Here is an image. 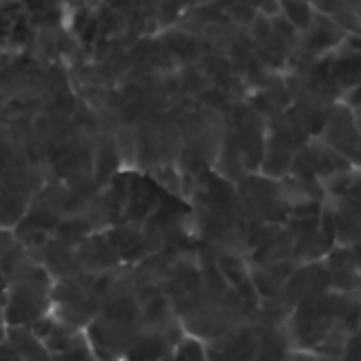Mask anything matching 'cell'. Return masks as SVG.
<instances>
[{
	"instance_id": "9a60e30c",
	"label": "cell",
	"mask_w": 361,
	"mask_h": 361,
	"mask_svg": "<svg viewBox=\"0 0 361 361\" xmlns=\"http://www.w3.org/2000/svg\"><path fill=\"white\" fill-rule=\"evenodd\" d=\"M89 233H93V231L85 224V220L78 218L76 214H72V216L59 218V222L53 231V237L70 247H76Z\"/></svg>"
},
{
	"instance_id": "ffe728a7",
	"label": "cell",
	"mask_w": 361,
	"mask_h": 361,
	"mask_svg": "<svg viewBox=\"0 0 361 361\" xmlns=\"http://www.w3.org/2000/svg\"><path fill=\"white\" fill-rule=\"evenodd\" d=\"M0 283H4V277H2V271H0Z\"/></svg>"
},
{
	"instance_id": "7a4b0ae2",
	"label": "cell",
	"mask_w": 361,
	"mask_h": 361,
	"mask_svg": "<svg viewBox=\"0 0 361 361\" xmlns=\"http://www.w3.org/2000/svg\"><path fill=\"white\" fill-rule=\"evenodd\" d=\"M328 290H330V281H328L324 260L298 262L294 271L290 273L279 298L294 311L296 307L324 296Z\"/></svg>"
},
{
	"instance_id": "277c9868",
	"label": "cell",
	"mask_w": 361,
	"mask_h": 361,
	"mask_svg": "<svg viewBox=\"0 0 361 361\" xmlns=\"http://www.w3.org/2000/svg\"><path fill=\"white\" fill-rule=\"evenodd\" d=\"M330 290L336 292H360V260L357 245L332 247L324 258Z\"/></svg>"
},
{
	"instance_id": "30bf717a",
	"label": "cell",
	"mask_w": 361,
	"mask_h": 361,
	"mask_svg": "<svg viewBox=\"0 0 361 361\" xmlns=\"http://www.w3.org/2000/svg\"><path fill=\"white\" fill-rule=\"evenodd\" d=\"M38 264H42V269L51 275V279H63V277H74V275L82 273L76 264L74 247L61 243L53 235L47 239Z\"/></svg>"
},
{
	"instance_id": "9c48e42d",
	"label": "cell",
	"mask_w": 361,
	"mask_h": 361,
	"mask_svg": "<svg viewBox=\"0 0 361 361\" xmlns=\"http://www.w3.org/2000/svg\"><path fill=\"white\" fill-rule=\"evenodd\" d=\"M334 218V233L341 245L360 243V199L357 192L336 197V203L330 205Z\"/></svg>"
},
{
	"instance_id": "3957f363",
	"label": "cell",
	"mask_w": 361,
	"mask_h": 361,
	"mask_svg": "<svg viewBox=\"0 0 361 361\" xmlns=\"http://www.w3.org/2000/svg\"><path fill=\"white\" fill-rule=\"evenodd\" d=\"M159 195H161V186L154 182V178L148 171H144V173L129 171L123 222L142 226L144 220L154 212V207L159 203Z\"/></svg>"
},
{
	"instance_id": "2e32d148",
	"label": "cell",
	"mask_w": 361,
	"mask_h": 361,
	"mask_svg": "<svg viewBox=\"0 0 361 361\" xmlns=\"http://www.w3.org/2000/svg\"><path fill=\"white\" fill-rule=\"evenodd\" d=\"M279 13L298 30L305 32L313 19V4L309 0H279Z\"/></svg>"
},
{
	"instance_id": "8992f818",
	"label": "cell",
	"mask_w": 361,
	"mask_h": 361,
	"mask_svg": "<svg viewBox=\"0 0 361 361\" xmlns=\"http://www.w3.org/2000/svg\"><path fill=\"white\" fill-rule=\"evenodd\" d=\"M347 34H349V32L343 30L332 17H328V15L315 11V13H313V19H311V23H309V27H307L305 32H300L298 44H300L302 49H307L309 53H313V55L319 57V55H326V53L334 51V49L345 40Z\"/></svg>"
},
{
	"instance_id": "ba28073f",
	"label": "cell",
	"mask_w": 361,
	"mask_h": 361,
	"mask_svg": "<svg viewBox=\"0 0 361 361\" xmlns=\"http://www.w3.org/2000/svg\"><path fill=\"white\" fill-rule=\"evenodd\" d=\"M296 264L298 262H294V260H273V262H264V264H252L250 279H252L260 300L277 298Z\"/></svg>"
},
{
	"instance_id": "603a6c76",
	"label": "cell",
	"mask_w": 361,
	"mask_h": 361,
	"mask_svg": "<svg viewBox=\"0 0 361 361\" xmlns=\"http://www.w3.org/2000/svg\"><path fill=\"white\" fill-rule=\"evenodd\" d=\"M0 2H2V0H0Z\"/></svg>"
},
{
	"instance_id": "6da1fadb",
	"label": "cell",
	"mask_w": 361,
	"mask_h": 361,
	"mask_svg": "<svg viewBox=\"0 0 361 361\" xmlns=\"http://www.w3.org/2000/svg\"><path fill=\"white\" fill-rule=\"evenodd\" d=\"M317 137L330 148H334L336 152L345 154L353 165H357V157H360L357 112L351 110L345 102L338 99L330 106Z\"/></svg>"
},
{
	"instance_id": "5bb4252c",
	"label": "cell",
	"mask_w": 361,
	"mask_h": 361,
	"mask_svg": "<svg viewBox=\"0 0 361 361\" xmlns=\"http://www.w3.org/2000/svg\"><path fill=\"white\" fill-rule=\"evenodd\" d=\"M4 341L13 345V349L17 351L19 360H42V357H49L42 341L36 338L27 326H6Z\"/></svg>"
},
{
	"instance_id": "ac0fdd59",
	"label": "cell",
	"mask_w": 361,
	"mask_h": 361,
	"mask_svg": "<svg viewBox=\"0 0 361 361\" xmlns=\"http://www.w3.org/2000/svg\"><path fill=\"white\" fill-rule=\"evenodd\" d=\"M6 298H8L6 286H4V283H0V311H2V309H4V305H6Z\"/></svg>"
},
{
	"instance_id": "7402d4cb",
	"label": "cell",
	"mask_w": 361,
	"mask_h": 361,
	"mask_svg": "<svg viewBox=\"0 0 361 361\" xmlns=\"http://www.w3.org/2000/svg\"><path fill=\"white\" fill-rule=\"evenodd\" d=\"M309 2H311V0H309Z\"/></svg>"
},
{
	"instance_id": "e0dca14e",
	"label": "cell",
	"mask_w": 361,
	"mask_h": 361,
	"mask_svg": "<svg viewBox=\"0 0 361 361\" xmlns=\"http://www.w3.org/2000/svg\"><path fill=\"white\" fill-rule=\"evenodd\" d=\"M171 357H176V360H205L207 353H205V345L201 338H197L192 334H184L178 341Z\"/></svg>"
},
{
	"instance_id": "52a82bcc",
	"label": "cell",
	"mask_w": 361,
	"mask_h": 361,
	"mask_svg": "<svg viewBox=\"0 0 361 361\" xmlns=\"http://www.w3.org/2000/svg\"><path fill=\"white\" fill-rule=\"evenodd\" d=\"M207 357L214 360H250L256 357V334L250 322L228 330L226 334L212 338L205 345Z\"/></svg>"
},
{
	"instance_id": "7c38bea8",
	"label": "cell",
	"mask_w": 361,
	"mask_h": 361,
	"mask_svg": "<svg viewBox=\"0 0 361 361\" xmlns=\"http://www.w3.org/2000/svg\"><path fill=\"white\" fill-rule=\"evenodd\" d=\"M30 201L32 195L27 190L0 178V226L13 228L19 222V218L25 214Z\"/></svg>"
},
{
	"instance_id": "8fae6325",
	"label": "cell",
	"mask_w": 361,
	"mask_h": 361,
	"mask_svg": "<svg viewBox=\"0 0 361 361\" xmlns=\"http://www.w3.org/2000/svg\"><path fill=\"white\" fill-rule=\"evenodd\" d=\"M161 40L169 49V53H171V57L176 61V68L178 66H186V63H195L205 53V47H203L199 36H192V34L176 27V25L163 27Z\"/></svg>"
},
{
	"instance_id": "44dd1931",
	"label": "cell",
	"mask_w": 361,
	"mask_h": 361,
	"mask_svg": "<svg viewBox=\"0 0 361 361\" xmlns=\"http://www.w3.org/2000/svg\"><path fill=\"white\" fill-rule=\"evenodd\" d=\"M199 2H212V0H199Z\"/></svg>"
},
{
	"instance_id": "5b68a950",
	"label": "cell",
	"mask_w": 361,
	"mask_h": 361,
	"mask_svg": "<svg viewBox=\"0 0 361 361\" xmlns=\"http://www.w3.org/2000/svg\"><path fill=\"white\" fill-rule=\"evenodd\" d=\"M74 258H76L78 269L82 273H91V275H99V273H104V271L121 264V258L114 252V247L108 243L104 231L89 233L74 247Z\"/></svg>"
},
{
	"instance_id": "d6986e66",
	"label": "cell",
	"mask_w": 361,
	"mask_h": 361,
	"mask_svg": "<svg viewBox=\"0 0 361 361\" xmlns=\"http://www.w3.org/2000/svg\"><path fill=\"white\" fill-rule=\"evenodd\" d=\"M4 336H6V322H4V315L0 311V343L4 341Z\"/></svg>"
},
{
	"instance_id": "4fadbf2b",
	"label": "cell",
	"mask_w": 361,
	"mask_h": 361,
	"mask_svg": "<svg viewBox=\"0 0 361 361\" xmlns=\"http://www.w3.org/2000/svg\"><path fill=\"white\" fill-rule=\"evenodd\" d=\"M216 269L231 288H237L239 283H243L250 277V262H247V256L243 252L218 250Z\"/></svg>"
}]
</instances>
